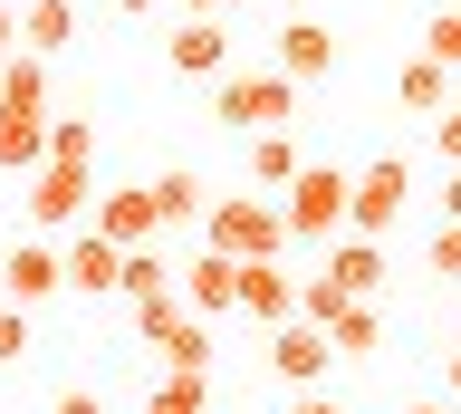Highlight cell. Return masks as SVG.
Masks as SVG:
<instances>
[{
	"label": "cell",
	"instance_id": "obj_1",
	"mask_svg": "<svg viewBox=\"0 0 461 414\" xmlns=\"http://www.w3.org/2000/svg\"><path fill=\"white\" fill-rule=\"evenodd\" d=\"M212 116L221 125H288L298 116V78H279V68H221L212 78Z\"/></svg>",
	"mask_w": 461,
	"mask_h": 414
},
{
	"label": "cell",
	"instance_id": "obj_2",
	"mask_svg": "<svg viewBox=\"0 0 461 414\" xmlns=\"http://www.w3.org/2000/svg\"><path fill=\"white\" fill-rule=\"evenodd\" d=\"M279 222H288V241H337L346 232V174L337 164H298L279 193Z\"/></svg>",
	"mask_w": 461,
	"mask_h": 414
},
{
	"label": "cell",
	"instance_id": "obj_3",
	"mask_svg": "<svg viewBox=\"0 0 461 414\" xmlns=\"http://www.w3.org/2000/svg\"><path fill=\"white\" fill-rule=\"evenodd\" d=\"M403 193H413V164H403V154L356 164V174H346V232L384 241V232H394V212H403Z\"/></svg>",
	"mask_w": 461,
	"mask_h": 414
},
{
	"label": "cell",
	"instance_id": "obj_4",
	"mask_svg": "<svg viewBox=\"0 0 461 414\" xmlns=\"http://www.w3.org/2000/svg\"><path fill=\"white\" fill-rule=\"evenodd\" d=\"M202 241L230 251V261H279V251H288V222L269 203H202Z\"/></svg>",
	"mask_w": 461,
	"mask_h": 414
},
{
	"label": "cell",
	"instance_id": "obj_5",
	"mask_svg": "<svg viewBox=\"0 0 461 414\" xmlns=\"http://www.w3.org/2000/svg\"><path fill=\"white\" fill-rule=\"evenodd\" d=\"M29 232H49V241H68L86 222V212H96V193H86V164H39V174H29Z\"/></svg>",
	"mask_w": 461,
	"mask_h": 414
},
{
	"label": "cell",
	"instance_id": "obj_6",
	"mask_svg": "<svg viewBox=\"0 0 461 414\" xmlns=\"http://www.w3.org/2000/svg\"><path fill=\"white\" fill-rule=\"evenodd\" d=\"M58 290H68V241L29 232V241H10V251H0V299L39 308V299H58Z\"/></svg>",
	"mask_w": 461,
	"mask_h": 414
},
{
	"label": "cell",
	"instance_id": "obj_7",
	"mask_svg": "<svg viewBox=\"0 0 461 414\" xmlns=\"http://www.w3.org/2000/svg\"><path fill=\"white\" fill-rule=\"evenodd\" d=\"M269 68H279V78H298V87H317V78L337 68V30H327L317 10H288L279 39H269Z\"/></svg>",
	"mask_w": 461,
	"mask_h": 414
},
{
	"label": "cell",
	"instance_id": "obj_8",
	"mask_svg": "<svg viewBox=\"0 0 461 414\" xmlns=\"http://www.w3.org/2000/svg\"><path fill=\"white\" fill-rule=\"evenodd\" d=\"M327 366H337V337H327L317 318H279L269 327V376L279 385H317Z\"/></svg>",
	"mask_w": 461,
	"mask_h": 414
},
{
	"label": "cell",
	"instance_id": "obj_9",
	"mask_svg": "<svg viewBox=\"0 0 461 414\" xmlns=\"http://www.w3.org/2000/svg\"><path fill=\"white\" fill-rule=\"evenodd\" d=\"M164 59H173V78H221V68H230V20H221V10H183Z\"/></svg>",
	"mask_w": 461,
	"mask_h": 414
},
{
	"label": "cell",
	"instance_id": "obj_10",
	"mask_svg": "<svg viewBox=\"0 0 461 414\" xmlns=\"http://www.w3.org/2000/svg\"><path fill=\"white\" fill-rule=\"evenodd\" d=\"M106 241H125V251H144V241L164 232V203H154V183H115V193H96V212H86Z\"/></svg>",
	"mask_w": 461,
	"mask_h": 414
},
{
	"label": "cell",
	"instance_id": "obj_11",
	"mask_svg": "<svg viewBox=\"0 0 461 414\" xmlns=\"http://www.w3.org/2000/svg\"><path fill=\"white\" fill-rule=\"evenodd\" d=\"M68 290H125V241H106L96 232V222H77V232H68Z\"/></svg>",
	"mask_w": 461,
	"mask_h": 414
},
{
	"label": "cell",
	"instance_id": "obj_12",
	"mask_svg": "<svg viewBox=\"0 0 461 414\" xmlns=\"http://www.w3.org/2000/svg\"><path fill=\"white\" fill-rule=\"evenodd\" d=\"M183 308H202V318H230V308H240V261L202 241V261L183 270Z\"/></svg>",
	"mask_w": 461,
	"mask_h": 414
},
{
	"label": "cell",
	"instance_id": "obj_13",
	"mask_svg": "<svg viewBox=\"0 0 461 414\" xmlns=\"http://www.w3.org/2000/svg\"><path fill=\"white\" fill-rule=\"evenodd\" d=\"M240 318H259V327L298 318V280H288L279 261H240Z\"/></svg>",
	"mask_w": 461,
	"mask_h": 414
},
{
	"label": "cell",
	"instance_id": "obj_14",
	"mask_svg": "<svg viewBox=\"0 0 461 414\" xmlns=\"http://www.w3.org/2000/svg\"><path fill=\"white\" fill-rule=\"evenodd\" d=\"M327 280H337V290H356V299H384V241L337 232V251H327Z\"/></svg>",
	"mask_w": 461,
	"mask_h": 414
},
{
	"label": "cell",
	"instance_id": "obj_15",
	"mask_svg": "<svg viewBox=\"0 0 461 414\" xmlns=\"http://www.w3.org/2000/svg\"><path fill=\"white\" fill-rule=\"evenodd\" d=\"M394 97L413 106V116H442V106H452V68L432 59V49H413V59L394 68Z\"/></svg>",
	"mask_w": 461,
	"mask_h": 414
},
{
	"label": "cell",
	"instance_id": "obj_16",
	"mask_svg": "<svg viewBox=\"0 0 461 414\" xmlns=\"http://www.w3.org/2000/svg\"><path fill=\"white\" fill-rule=\"evenodd\" d=\"M20 49H39V59L77 49V0H29L20 10Z\"/></svg>",
	"mask_w": 461,
	"mask_h": 414
},
{
	"label": "cell",
	"instance_id": "obj_17",
	"mask_svg": "<svg viewBox=\"0 0 461 414\" xmlns=\"http://www.w3.org/2000/svg\"><path fill=\"white\" fill-rule=\"evenodd\" d=\"M39 164H49V116L0 106V174H39Z\"/></svg>",
	"mask_w": 461,
	"mask_h": 414
},
{
	"label": "cell",
	"instance_id": "obj_18",
	"mask_svg": "<svg viewBox=\"0 0 461 414\" xmlns=\"http://www.w3.org/2000/svg\"><path fill=\"white\" fill-rule=\"evenodd\" d=\"M0 106L49 116V59H39V49H10V59H0Z\"/></svg>",
	"mask_w": 461,
	"mask_h": 414
},
{
	"label": "cell",
	"instance_id": "obj_19",
	"mask_svg": "<svg viewBox=\"0 0 461 414\" xmlns=\"http://www.w3.org/2000/svg\"><path fill=\"white\" fill-rule=\"evenodd\" d=\"M288 174H298V135L288 125H259L250 135V183L259 193H288Z\"/></svg>",
	"mask_w": 461,
	"mask_h": 414
},
{
	"label": "cell",
	"instance_id": "obj_20",
	"mask_svg": "<svg viewBox=\"0 0 461 414\" xmlns=\"http://www.w3.org/2000/svg\"><path fill=\"white\" fill-rule=\"evenodd\" d=\"M327 337H337V356H375L384 347V299H346L327 318Z\"/></svg>",
	"mask_w": 461,
	"mask_h": 414
},
{
	"label": "cell",
	"instance_id": "obj_21",
	"mask_svg": "<svg viewBox=\"0 0 461 414\" xmlns=\"http://www.w3.org/2000/svg\"><path fill=\"white\" fill-rule=\"evenodd\" d=\"M212 405V366H164V385L144 395V414H202Z\"/></svg>",
	"mask_w": 461,
	"mask_h": 414
},
{
	"label": "cell",
	"instance_id": "obj_22",
	"mask_svg": "<svg viewBox=\"0 0 461 414\" xmlns=\"http://www.w3.org/2000/svg\"><path fill=\"white\" fill-rule=\"evenodd\" d=\"M154 356H164V366H212V318H202V308H183V318L154 337Z\"/></svg>",
	"mask_w": 461,
	"mask_h": 414
},
{
	"label": "cell",
	"instance_id": "obj_23",
	"mask_svg": "<svg viewBox=\"0 0 461 414\" xmlns=\"http://www.w3.org/2000/svg\"><path fill=\"white\" fill-rule=\"evenodd\" d=\"M173 280H183V270H173L154 241H144V251H125V299H154V290H173Z\"/></svg>",
	"mask_w": 461,
	"mask_h": 414
},
{
	"label": "cell",
	"instance_id": "obj_24",
	"mask_svg": "<svg viewBox=\"0 0 461 414\" xmlns=\"http://www.w3.org/2000/svg\"><path fill=\"white\" fill-rule=\"evenodd\" d=\"M96 154V125L86 116H49V164H86Z\"/></svg>",
	"mask_w": 461,
	"mask_h": 414
},
{
	"label": "cell",
	"instance_id": "obj_25",
	"mask_svg": "<svg viewBox=\"0 0 461 414\" xmlns=\"http://www.w3.org/2000/svg\"><path fill=\"white\" fill-rule=\"evenodd\" d=\"M423 49H432V59H442V68H452V78H461V0H442V10H432Z\"/></svg>",
	"mask_w": 461,
	"mask_h": 414
},
{
	"label": "cell",
	"instance_id": "obj_26",
	"mask_svg": "<svg viewBox=\"0 0 461 414\" xmlns=\"http://www.w3.org/2000/svg\"><path fill=\"white\" fill-rule=\"evenodd\" d=\"M154 203H164V222H202V174H164Z\"/></svg>",
	"mask_w": 461,
	"mask_h": 414
},
{
	"label": "cell",
	"instance_id": "obj_27",
	"mask_svg": "<svg viewBox=\"0 0 461 414\" xmlns=\"http://www.w3.org/2000/svg\"><path fill=\"white\" fill-rule=\"evenodd\" d=\"M346 299H356V290H337V280L317 270V280H298V318H317V327H327V318L346 308Z\"/></svg>",
	"mask_w": 461,
	"mask_h": 414
},
{
	"label": "cell",
	"instance_id": "obj_28",
	"mask_svg": "<svg viewBox=\"0 0 461 414\" xmlns=\"http://www.w3.org/2000/svg\"><path fill=\"white\" fill-rule=\"evenodd\" d=\"M423 270L432 280H461V222H442V232L423 241Z\"/></svg>",
	"mask_w": 461,
	"mask_h": 414
},
{
	"label": "cell",
	"instance_id": "obj_29",
	"mask_svg": "<svg viewBox=\"0 0 461 414\" xmlns=\"http://www.w3.org/2000/svg\"><path fill=\"white\" fill-rule=\"evenodd\" d=\"M20 347H29V308L0 299V366H20Z\"/></svg>",
	"mask_w": 461,
	"mask_h": 414
},
{
	"label": "cell",
	"instance_id": "obj_30",
	"mask_svg": "<svg viewBox=\"0 0 461 414\" xmlns=\"http://www.w3.org/2000/svg\"><path fill=\"white\" fill-rule=\"evenodd\" d=\"M432 154H442V164H461V97L432 116Z\"/></svg>",
	"mask_w": 461,
	"mask_h": 414
},
{
	"label": "cell",
	"instance_id": "obj_31",
	"mask_svg": "<svg viewBox=\"0 0 461 414\" xmlns=\"http://www.w3.org/2000/svg\"><path fill=\"white\" fill-rule=\"evenodd\" d=\"M49 414H106V405H96V395H86V385H68V395H58Z\"/></svg>",
	"mask_w": 461,
	"mask_h": 414
},
{
	"label": "cell",
	"instance_id": "obj_32",
	"mask_svg": "<svg viewBox=\"0 0 461 414\" xmlns=\"http://www.w3.org/2000/svg\"><path fill=\"white\" fill-rule=\"evenodd\" d=\"M288 414H346V405H327L317 385H298V405H288Z\"/></svg>",
	"mask_w": 461,
	"mask_h": 414
},
{
	"label": "cell",
	"instance_id": "obj_33",
	"mask_svg": "<svg viewBox=\"0 0 461 414\" xmlns=\"http://www.w3.org/2000/svg\"><path fill=\"white\" fill-rule=\"evenodd\" d=\"M10 49H20V10L0 0V59H10Z\"/></svg>",
	"mask_w": 461,
	"mask_h": 414
},
{
	"label": "cell",
	"instance_id": "obj_34",
	"mask_svg": "<svg viewBox=\"0 0 461 414\" xmlns=\"http://www.w3.org/2000/svg\"><path fill=\"white\" fill-rule=\"evenodd\" d=\"M442 222H461V164H452V183H442Z\"/></svg>",
	"mask_w": 461,
	"mask_h": 414
},
{
	"label": "cell",
	"instance_id": "obj_35",
	"mask_svg": "<svg viewBox=\"0 0 461 414\" xmlns=\"http://www.w3.org/2000/svg\"><path fill=\"white\" fill-rule=\"evenodd\" d=\"M442 395H452V405H461V347L442 356Z\"/></svg>",
	"mask_w": 461,
	"mask_h": 414
},
{
	"label": "cell",
	"instance_id": "obj_36",
	"mask_svg": "<svg viewBox=\"0 0 461 414\" xmlns=\"http://www.w3.org/2000/svg\"><path fill=\"white\" fill-rule=\"evenodd\" d=\"M183 10H221V20H240V10H250V0H183Z\"/></svg>",
	"mask_w": 461,
	"mask_h": 414
},
{
	"label": "cell",
	"instance_id": "obj_37",
	"mask_svg": "<svg viewBox=\"0 0 461 414\" xmlns=\"http://www.w3.org/2000/svg\"><path fill=\"white\" fill-rule=\"evenodd\" d=\"M115 10H125V20H154V10H164V0H115Z\"/></svg>",
	"mask_w": 461,
	"mask_h": 414
},
{
	"label": "cell",
	"instance_id": "obj_38",
	"mask_svg": "<svg viewBox=\"0 0 461 414\" xmlns=\"http://www.w3.org/2000/svg\"><path fill=\"white\" fill-rule=\"evenodd\" d=\"M279 10H317V0H279Z\"/></svg>",
	"mask_w": 461,
	"mask_h": 414
},
{
	"label": "cell",
	"instance_id": "obj_39",
	"mask_svg": "<svg viewBox=\"0 0 461 414\" xmlns=\"http://www.w3.org/2000/svg\"><path fill=\"white\" fill-rule=\"evenodd\" d=\"M413 414H452V405H413Z\"/></svg>",
	"mask_w": 461,
	"mask_h": 414
},
{
	"label": "cell",
	"instance_id": "obj_40",
	"mask_svg": "<svg viewBox=\"0 0 461 414\" xmlns=\"http://www.w3.org/2000/svg\"><path fill=\"white\" fill-rule=\"evenodd\" d=\"M452 97H461V87H452Z\"/></svg>",
	"mask_w": 461,
	"mask_h": 414
}]
</instances>
